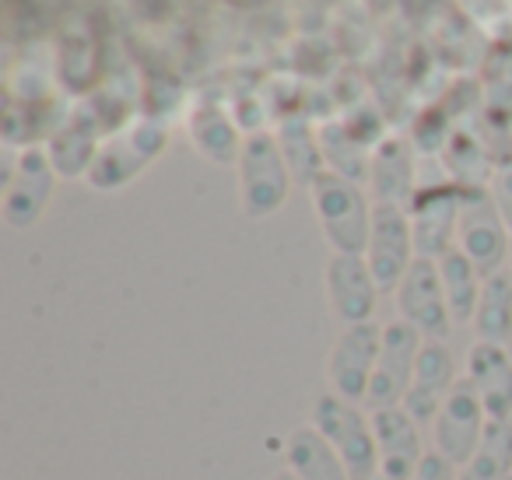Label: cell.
<instances>
[{
	"label": "cell",
	"instance_id": "1",
	"mask_svg": "<svg viewBox=\"0 0 512 480\" xmlns=\"http://www.w3.org/2000/svg\"><path fill=\"white\" fill-rule=\"evenodd\" d=\"M309 193H313L316 218H320L323 239L330 242V249H334V253H348V256H365L376 204H369L362 183L344 179L327 169L309 186Z\"/></svg>",
	"mask_w": 512,
	"mask_h": 480
},
{
	"label": "cell",
	"instance_id": "2",
	"mask_svg": "<svg viewBox=\"0 0 512 480\" xmlns=\"http://www.w3.org/2000/svg\"><path fill=\"white\" fill-rule=\"evenodd\" d=\"M369 407L351 403L337 393H320L309 410V424L327 438L344 459L351 480H372L379 473V452H376V431H372Z\"/></svg>",
	"mask_w": 512,
	"mask_h": 480
},
{
	"label": "cell",
	"instance_id": "3",
	"mask_svg": "<svg viewBox=\"0 0 512 480\" xmlns=\"http://www.w3.org/2000/svg\"><path fill=\"white\" fill-rule=\"evenodd\" d=\"M239 204L246 218H271L285 207L295 176L285 162L278 137L253 134L242 141L239 151Z\"/></svg>",
	"mask_w": 512,
	"mask_h": 480
},
{
	"label": "cell",
	"instance_id": "4",
	"mask_svg": "<svg viewBox=\"0 0 512 480\" xmlns=\"http://www.w3.org/2000/svg\"><path fill=\"white\" fill-rule=\"evenodd\" d=\"M379 347H383V326H379L376 319H372V323L344 326L327 354L330 393L344 396V400H351V403H365L372 375H376Z\"/></svg>",
	"mask_w": 512,
	"mask_h": 480
},
{
	"label": "cell",
	"instance_id": "5",
	"mask_svg": "<svg viewBox=\"0 0 512 480\" xmlns=\"http://www.w3.org/2000/svg\"><path fill=\"white\" fill-rule=\"evenodd\" d=\"M456 242L463 253L474 260L481 277H491L505 270V249H509V228L491 200L488 186H463V207H460V228Z\"/></svg>",
	"mask_w": 512,
	"mask_h": 480
},
{
	"label": "cell",
	"instance_id": "6",
	"mask_svg": "<svg viewBox=\"0 0 512 480\" xmlns=\"http://www.w3.org/2000/svg\"><path fill=\"white\" fill-rule=\"evenodd\" d=\"M421 347H425V337L411 323H404V319L383 326V347H379L376 375H372L365 407L369 410L404 407L407 393H411Z\"/></svg>",
	"mask_w": 512,
	"mask_h": 480
},
{
	"label": "cell",
	"instance_id": "7",
	"mask_svg": "<svg viewBox=\"0 0 512 480\" xmlns=\"http://www.w3.org/2000/svg\"><path fill=\"white\" fill-rule=\"evenodd\" d=\"M165 148V130L155 120H137L134 127H127L123 134H116L109 144H102L99 158H95L88 183L95 190H123L127 183H134Z\"/></svg>",
	"mask_w": 512,
	"mask_h": 480
},
{
	"label": "cell",
	"instance_id": "8",
	"mask_svg": "<svg viewBox=\"0 0 512 480\" xmlns=\"http://www.w3.org/2000/svg\"><path fill=\"white\" fill-rule=\"evenodd\" d=\"M365 260L372 267L379 291L390 295L397 291V284L404 281V274L411 270V263L418 260V249H414V228L407 207L397 204H376L372 211V235L369 249H365Z\"/></svg>",
	"mask_w": 512,
	"mask_h": 480
},
{
	"label": "cell",
	"instance_id": "9",
	"mask_svg": "<svg viewBox=\"0 0 512 480\" xmlns=\"http://www.w3.org/2000/svg\"><path fill=\"white\" fill-rule=\"evenodd\" d=\"M393 295H397L400 319L411 323L425 340H446L449 330L456 326L446 302V288H442L439 260L418 256Z\"/></svg>",
	"mask_w": 512,
	"mask_h": 480
},
{
	"label": "cell",
	"instance_id": "10",
	"mask_svg": "<svg viewBox=\"0 0 512 480\" xmlns=\"http://www.w3.org/2000/svg\"><path fill=\"white\" fill-rule=\"evenodd\" d=\"M460 207H463L460 183L418 186L411 207H407L418 256H425V260H442V256L453 249L456 228H460Z\"/></svg>",
	"mask_w": 512,
	"mask_h": 480
},
{
	"label": "cell",
	"instance_id": "11",
	"mask_svg": "<svg viewBox=\"0 0 512 480\" xmlns=\"http://www.w3.org/2000/svg\"><path fill=\"white\" fill-rule=\"evenodd\" d=\"M488 421H491V417H488V410H484L477 389L470 386L467 379H460L453 393H449V400L442 403L439 417L432 421L435 452H442L449 463H456L463 470V466L474 459V452H477V445H481Z\"/></svg>",
	"mask_w": 512,
	"mask_h": 480
},
{
	"label": "cell",
	"instance_id": "12",
	"mask_svg": "<svg viewBox=\"0 0 512 480\" xmlns=\"http://www.w3.org/2000/svg\"><path fill=\"white\" fill-rule=\"evenodd\" d=\"M57 190V169L43 148H25L15 158L4 186V221L11 228H32L46 214Z\"/></svg>",
	"mask_w": 512,
	"mask_h": 480
},
{
	"label": "cell",
	"instance_id": "13",
	"mask_svg": "<svg viewBox=\"0 0 512 480\" xmlns=\"http://www.w3.org/2000/svg\"><path fill=\"white\" fill-rule=\"evenodd\" d=\"M323 284H327V302L337 323H344V326L372 323L376 302L383 291H379L365 256L334 253L327 263V274H323Z\"/></svg>",
	"mask_w": 512,
	"mask_h": 480
},
{
	"label": "cell",
	"instance_id": "14",
	"mask_svg": "<svg viewBox=\"0 0 512 480\" xmlns=\"http://www.w3.org/2000/svg\"><path fill=\"white\" fill-rule=\"evenodd\" d=\"M372 431H376V452H379V473L386 480H411L418 463L425 459L421 445V421L407 407H383L369 410Z\"/></svg>",
	"mask_w": 512,
	"mask_h": 480
},
{
	"label": "cell",
	"instance_id": "15",
	"mask_svg": "<svg viewBox=\"0 0 512 480\" xmlns=\"http://www.w3.org/2000/svg\"><path fill=\"white\" fill-rule=\"evenodd\" d=\"M460 368H456V354L446 340H425L418 354V368H414L411 393H407L404 407L418 417L421 424H432L439 417L442 403L460 382Z\"/></svg>",
	"mask_w": 512,
	"mask_h": 480
},
{
	"label": "cell",
	"instance_id": "16",
	"mask_svg": "<svg viewBox=\"0 0 512 480\" xmlns=\"http://www.w3.org/2000/svg\"><path fill=\"white\" fill-rule=\"evenodd\" d=\"M463 379L477 389L491 421H512V354L502 344L474 340L463 365Z\"/></svg>",
	"mask_w": 512,
	"mask_h": 480
},
{
	"label": "cell",
	"instance_id": "17",
	"mask_svg": "<svg viewBox=\"0 0 512 480\" xmlns=\"http://www.w3.org/2000/svg\"><path fill=\"white\" fill-rule=\"evenodd\" d=\"M369 186L376 204L407 207L418 193V176H414V148L404 137H386L369 158Z\"/></svg>",
	"mask_w": 512,
	"mask_h": 480
},
{
	"label": "cell",
	"instance_id": "18",
	"mask_svg": "<svg viewBox=\"0 0 512 480\" xmlns=\"http://www.w3.org/2000/svg\"><path fill=\"white\" fill-rule=\"evenodd\" d=\"M99 120L92 113H74L64 120V127L53 130L50 137V162L57 169V176L64 179H78V176H88L99 158Z\"/></svg>",
	"mask_w": 512,
	"mask_h": 480
},
{
	"label": "cell",
	"instance_id": "19",
	"mask_svg": "<svg viewBox=\"0 0 512 480\" xmlns=\"http://www.w3.org/2000/svg\"><path fill=\"white\" fill-rule=\"evenodd\" d=\"M285 470L299 480H351L344 459L313 424H302L285 438Z\"/></svg>",
	"mask_w": 512,
	"mask_h": 480
},
{
	"label": "cell",
	"instance_id": "20",
	"mask_svg": "<svg viewBox=\"0 0 512 480\" xmlns=\"http://www.w3.org/2000/svg\"><path fill=\"white\" fill-rule=\"evenodd\" d=\"M474 333L484 344H512V274L498 270V274L484 277L481 298H477L474 312Z\"/></svg>",
	"mask_w": 512,
	"mask_h": 480
},
{
	"label": "cell",
	"instance_id": "21",
	"mask_svg": "<svg viewBox=\"0 0 512 480\" xmlns=\"http://www.w3.org/2000/svg\"><path fill=\"white\" fill-rule=\"evenodd\" d=\"M439 274H442V288H446L449 312H453V323L456 326L474 323L477 298H481V284H484V277H481V270L474 267V260H470L460 246H453L439 260Z\"/></svg>",
	"mask_w": 512,
	"mask_h": 480
},
{
	"label": "cell",
	"instance_id": "22",
	"mask_svg": "<svg viewBox=\"0 0 512 480\" xmlns=\"http://www.w3.org/2000/svg\"><path fill=\"white\" fill-rule=\"evenodd\" d=\"M463 480H509L512 477V421H488L474 459L463 466Z\"/></svg>",
	"mask_w": 512,
	"mask_h": 480
},
{
	"label": "cell",
	"instance_id": "23",
	"mask_svg": "<svg viewBox=\"0 0 512 480\" xmlns=\"http://www.w3.org/2000/svg\"><path fill=\"white\" fill-rule=\"evenodd\" d=\"M190 137L197 144V151L211 162L225 165V162H239L242 141L235 134V127L228 123V116L218 106H204L193 113L190 120Z\"/></svg>",
	"mask_w": 512,
	"mask_h": 480
},
{
	"label": "cell",
	"instance_id": "24",
	"mask_svg": "<svg viewBox=\"0 0 512 480\" xmlns=\"http://www.w3.org/2000/svg\"><path fill=\"white\" fill-rule=\"evenodd\" d=\"M320 148H323V158L330 162V172H337V176H344V179H355V183L369 179V158L372 155L348 127H341V123L323 127L320 130Z\"/></svg>",
	"mask_w": 512,
	"mask_h": 480
},
{
	"label": "cell",
	"instance_id": "25",
	"mask_svg": "<svg viewBox=\"0 0 512 480\" xmlns=\"http://www.w3.org/2000/svg\"><path fill=\"white\" fill-rule=\"evenodd\" d=\"M278 144H281V151H285V162H288V169H292L295 183L313 186L316 179H320L323 172H327V169H323L320 137L309 134L306 123H299V120L285 123V130H281Z\"/></svg>",
	"mask_w": 512,
	"mask_h": 480
},
{
	"label": "cell",
	"instance_id": "26",
	"mask_svg": "<svg viewBox=\"0 0 512 480\" xmlns=\"http://www.w3.org/2000/svg\"><path fill=\"white\" fill-rule=\"evenodd\" d=\"M411 480H463V473H460V466L449 463L442 452L428 449L425 459L418 463V470L411 473Z\"/></svg>",
	"mask_w": 512,
	"mask_h": 480
},
{
	"label": "cell",
	"instance_id": "27",
	"mask_svg": "<svg viewBox=\"0 0 512 480\" xmlns=\"http://www.w3.org/2000/svg\"><path fill=\"white\" fill-rule=\"evenodd\" d=\"M491 200H495L498 214H502L505 228H509L512 235V165H505V169H498L495 176H491Z\"/></svg>",
	"mask_w": 512,
	"mask_h": 480
},
{
	"label": "cell",
	"instance_id": "28",
	"mask_svg": "<svg viewBox=\"0 0 512 480\" xmlns=\"http://www.w3.org/2000/svg\"><path fill=\"white\" fill-rule=\"evenodd\" d=\"M271 480H299V477H295V473L292 470H278V473H274V477Z\"/></svg>",
	"mask_w": 512,
	"mask_h": 480
},
{
	"label": "cell",
	"instance_id": "29",
	"mask_svg": "<svg viewBox=\"0 0 512 480\" xmlns=\"http://www.w3.org/2000/svg\"><path fill=\"white\" fill-rule=\"evenodd\" d=\"M372 480H386V477H383V473H376V477H372Z\"/></svg>",
	"mask_w": 512,
	"mask_h": 480
},
{
	"label": "cell",
	"instance_id": "30",
	"mask_svg": "<svg viewBox=\"0 0 512 480\" xmlns=\"http://www.w3.org/2000/svg\"><path fill=\"white\" fill-rule=\"evenodd\" d=\"M509 354H512V344H509Z\"/></svg>",
	"mask_w": 512,
	"mask_h": 480
},
{
	"label": "cell",
	"instance_id": "31",
	"mask_svg": "<svg viewBox=\"0 0 512 480\" xmlns=\"http://www.w3.org/2000/svg\"><path fill=\"white\" fill-rule=\"evenodd\" d=\"M509 274H512V267H509Z\"/></svg>",
	"mask_w": 512,
	"mask_h": 480
},
{
	"label": "cell",
	"instance_id": "32",
	"mask_svg": "<svg viewBox=\"0 0 512 480\" xmlns=\"http://www.w3.org/2000/svg\"><path fill=\"white\" fill-rule=\"evenodd\" d=\"M509 480H512V477H509Z\"/></svg>",
	"mask_w": 512,
	"mask_h": 480
}]
</instances>
